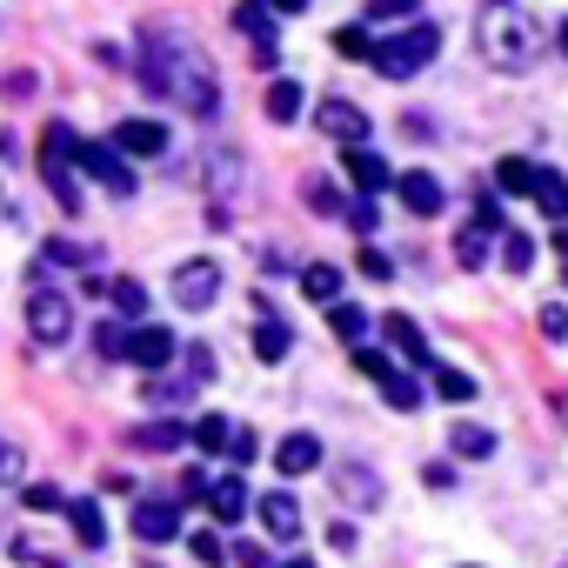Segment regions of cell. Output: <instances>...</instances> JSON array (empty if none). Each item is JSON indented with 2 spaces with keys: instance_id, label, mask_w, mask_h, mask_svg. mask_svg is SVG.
Listing matches in <instances>:
<instances>
[{
  "instance_id": "47",
  "label": "cell",
  "mask_w": 568,
  "mask_h": 568,
  "mask_svg": "<svg viewBox=\"0 0 568 568\" xmlns=\"http://www.w3.org/2000/svg\"><path fill=\"white\" fill-rule=\"evenodd\" d=\"M181 495H187V501H201V495H207V475H201V468H187V481H181Z\"/></svg>"
},
{
  "instance_id": "21",
  "label": "cell",
  "mask_w": 568,
  "mask_h": 568,
  "mask_svg": "<svg viewBox=\"0 0 568 568\" xmlns=\"http://www.w3.org/2000/svg\"><path fill=\"white\" fill-rule=\"evenodd\" d=\"M348 181H355L362 194H382L395 174H388V161H382V154H368V148L355 141V148H348Z\"/></svg>"
},
{
  "instance_id": "18",
  "label": "cell",
  "mask_w": 568,
  "mask_h": 568,
  "mask_svg": "<svg viewBox=\"0 0 568 568\" xmlns=\"http://www.w3.org/2000/svg\"><path fill=\"white\" fill-rule=\"evenodd\" d=\"M234 28L254 41L261 68H274V21H267V8H261V0H241V8H234Z\"/></svg>"
},
{
  "instance_id": "30",
  "label": "cell",
  "mask_w": 568,
  "mask_h": 568,
  "mask_svg": "<svg viewBox=\"0 0 568 568\" xmlns=\"http://www.w3.org/2000/svg\"><path fill=\"white\" fill-rule=\"evenodd\" d=\"M108 295H114V308H121L128 322H141V315H148V288H141L134 274H128V281H108Z\"/></svg>"
},
{
  "instance_id": "35",
  "label": "cell",
  "mask_w": 568,
  "mask_h": 568,
  "mask_svg": "<svg viewBox=\"0 0 568 568\" xmlns=\"http://www.w3.org/2000/svg\"><path fill=\"white\" fill-rule=\"evenodd\" d=\"M94 348H101L108 362H128V328H121V322H101V328H94Z\"/></svg>"
},
{
  "instance_id": "50",
  "label": "cell",
  "mask_w": 568,
  "mask_h": 568,
  "mask_svg": "<svg viewBox=\"0 0 568 568\" xmlns=\"http://www.w3.org/2000/svg\"><path fill=\"white\" fill-rule=\"evenodd\" d=\"M267 8H274V14H302V8H308V0H267Z\"/></svg>"
},
{
  "instance_id": "10",
  "label": "cell",
  "mask_w": 568,
  "mask_h": 568,
  "mask_svg": "<svg viewBox=\"0 0 568 568\" xmlns=\"http://www.w3.org/2000/svg\"><path fill=\"white\" fill-rule=\"evenodd\" d=\"M388 187H395V194H402V207H408V214H422V221L448 207V187H442V181H435L428 168H408V174H395Z\"/></svg>"
},
{
  "instance_id": "28",
  "label": "cell",
  "mask_w": 568,
  "mask_h": 568,
  "mask_svg": "<svg viewBox=\"0 0 568 568\" xmlns=\"http://www.w3.org/2000/svg\"><path fill=\"white\" fill-rule=\"evenodd\" d=\"M495 187H501V194H528V187H535V161H521V154L495 161Z\"/></svg>"
},
{
  "instance_id": "27",
  "label": "cell",
  "mask_w": 568,
  "mask_h": 568,
  "mask_svg": "<svg viewBox=\"0 0 568 568\" xmlns=\"http://www.w3.org/2000/svg\"><path fill=\"white\" fill-rule=\"evenodd\" d=\"M295 114H302V81H274V88H267V121L288 128Z\"/></svg>"
},
{
  "instance_id": "19",
  "label": "cell",
  "mask_w": 568,
  "mask_h": 568,
  "mask_svg": "<svg viewBox=\"0 0 568 568\" xmlns=\"http://www.w3.org/2000/svg\"><path fill=\"white\" fill-rule=\"evenodd\" d=\"M382 335L395 342V355H402V362H415V368H435V355H428V342H422V328H415L408 315H382Z\"/></svg>"
},
{
  "instance_id": "17",
  "label": "cell",
  "mask_w": 568,
  "mask_h": 568,
  "mask_svg": "<svg viewBox=\"0 0 568 568\" xmlns=\"http://www.w3.org/2000/svg\"><path fill=\"white\" fill-rule=\"evenodd\" d=\"M134 535L141 541H174L181 535V508L174 501H134Z\"/></svg>"
},
{
  "instance_id": "24",
  "label": "cell",
  "mask_w": 568,
  "mask_h": 568,
  "mask_svg": "<svg viewBox=\"0 0 568 568\" xmlns=\"http://www.w3.org/2000/svg\"><path fill=\"white\" fill-rule=\"evenodd\" d=\"M528 194H535V207H541L548 221H568V181H561L555 168H535V187H528Z\"/></svg>"
},
{
  "instance_id": "41",
  "label": "cell",
  "mask_w": 568,
  "mask_h": 568,
  "mask_svg": "<svg viewBox=\"0 0 568 568\" xmlns=\"http://www.w3.org/2000/svg\"><path fill=\"white\" fill-rule=\"evenodd\" d=\"M395 14H422V0H368V21H395Z\"/></svg>"
},
{
  "instance_id": "20",
  "label": "cell",
  "mask_w": 568,
  "mask_h": 568,
  "mask_svg": "<svg viewBox=\"0 0 568 568\" xmlns=\"http://www.w3.org/2000/svg\"><path fill=\"white\" fill-rule=\"evenodd\" d=\"M114 148L121 154H168V128L161 121H121L114 128Z\"/></svg>"
},
{
  "instance_id": "5",
  "label": "cell",
  "mask_w": 568,
  "mask_h": 568,
  "mask_svg": "<svg viewBox=\"0 0 568 568\" xmlns=\"http://www.w3.org/2000/svg\"><path fill=\"white\" fill-rule=\"evenodd\" d=\"M355 368L382 388V402H388V408H402V415H415V408H422V382H415V375H402L382 348H355Z\"/></svg>"
},
{
  "instance_id": "9",
  "label": "cell",
  "mask_w": 568,
  "mask_h": 568,
  "mask_svg": "<svg viewBox=\"0 0 568 568\" xmlns=\"http://www.w3.org/2000/svg\"><path fill=\"white\" fill-rule=\"evenodd\" d=\"M74 161H81V168H88V174H94V181H101L108 194H134V168L121 161V148H101V141H81V148H74Z\"/></svg>"
},
{
  "instance_id": "53",
  "label": "cell",
  "mask_w": 568,
  "mask_h": 568,
  "mask_svg": "<svg viewBox=\"0 0 568 568\" xmlns=\"http://www.w3.org/2000/svg\"><path fill=\"white\" fill-rule=\"evenodd\" d=\"M561 288H568V267H561Z\"/></svg>"
},
{
  "instance_id": "48",
  "label": "cell",
  "mask_w": 568,
  "mask_h": 568,
  "mask_svg": "<svg viewBox=\"0 0 568 568\" xmlns=\"http://www.w3.org/2000/svg\"><path fill=\"white\" fill-rule=\"evenodd\" d=\"M14 468H21V448H14V442H0V481H8Z\"/></svg>"
},
{
  "instance_id": "40",
  "label": "cell",
  "mask_w": 568,
  "mask_h": 568,
  "mask_svg": "<svg viewBox=\"0 0 568 568\" xmlns=\"http://www.w3.org/2000/svg\"><path fill=\"white\" fill-rule=\"evenodd\" d=\"M187 548H194V561H207V568H221V561H227V548H221V535H207V528H201V535H194Z\"/></svg>"
},
{
  "instance_id": "12",
  "label": "cell",
  "mask_w": 568,
  "mask_h": 568,
  "mask_svg": "<svg viewBox=\"0 0 568 568\" xmlns=\"http://www.w3.org/2000/svg\"><path fill=\"white\" fill-rule=\"evenodd\" d=\"M315 121H322V134H328V141H342V148L368 141V114H362L355 101H322V108H315Z\"/></svg>"
},
{
  "instance_id": "15",
  "label": "cell",
  "mask_w": 568,
  "mask_h": 568,
  "mask_svg": "<svg viewBox=\"0 0 568 568\" xmlns=\"http://www.w3.org/2000/svg\"><path fill=\"white\" fill-rule=\"evenodd\" d=\"M335 488H342L348 508H375V501H382V475L362 468V462H342V468H335Z\"/></svg>"
},
{
  "instance_id": "39",
  "label": "cell",
  "mask_w": 568,
  "mask_h": 568,
  "mask_svg": "<svg viewBox=\"0 0 568 568\" xmlns=\"http://www.w3.org/2000/svg\"><path fill=\"white\" fill-rule=\"evenodd\" d=\"M48 261H61V267H88V261H94V247H74V241H48Z\"/></svg>"
},
{
  "instance_id": "7",
  "label": "cell",
  "mask_w": 568,
  "mask_h": 568,
  "mask_svg": "<svg viewBox=\"0 0 568 568\" xmlns=\"http://www.w3.org/2000/svg\"><path fill=\"white\" fill-rule=\"evenodd\" d=\"M495 234H501V201L475 187V221L455 234V261H462L468 274H475V267H488V241H495Z\"/></svg>"
},
{
  "instance_id": "42",
  "label": "cell",
  "mask_w": 568,
  "mask_h": 568,
  "mask_svg": "<svg viewBox=\"0 0 568 568\" xmlns=\"http://www.w3.org/2000/svg\"><path fill=\"white\" fill-rule=\"evenodd\" d=\"M335 48H342L348 61H368V34H362V28H342V34H335Z\"/></svg>"
},
{
  "instance_id": "1",
  "label": "cell",
  "mask_w": 568,
  "mask_h": 568,
  "mask_svg": "<svg viewBox=\"0 0 568 568\" xmlns=\"http://www.w3.org/2000/svg\"><path fill=\"white\" fill-rule=\"evenodd\" d=\"M134 74H141V88H148V94H161V101L187 108L194 121H214V114H221L214 61H207L181 28H168V21L141 34V61H134Z\"/></svg>"
},
{
  "instance_id": "52",
  "label": "cell",
  "mask_w": 568,
  "mask_h": 568,
  "mask_svg": "<svg viewBox=\"0 0 568 568\" xmlns=\"http://www.w3.org/2000/svg\"><path fill=\"white\" fill-rule=\"evenodd\" d=\"M561 54H568V21H561Z\"/></svg>"
},
{
  "instance_id": "37",
  "label": "cell",
  "mask_w": 568,
  "mask_h": 568,
  "mask_svg": "<svg viewBox=\"0 0 568 568\" xmlns=\"http://www.w3.org/2000/svg\"><path fill=\"white\" fill-rule=\"evenodd\" d=\"M221 455H234V462L247 468V462L261 455V442H254V428H227V448H221Z\"/></svg>"
},
{
  "instance_id": "22",
  "label": "cell",
  "mask_w": 568,
  "mask_h": 568,
  "mask_svg": "<svg viewBox=\"0 0 568 568\" xmlns=\"http://www.w3.org/2000/svg\"><path fill=\"white\" fill-rule=\"evenodd\" d=\"M288 348H295V335H288V322H274V315H267V302H261V328H254V355H261V362H288Z\"/></svg>"
},
{
  "instance_id": "32",
  "label": "cell",
  "mask_w": 568,
  "mask_h": 568,
  "mask_svg": "<svg viewBox=\"0 0 568 568\" xmlns=\"http://www.w3.org/2000/svg\"><path fill=\"white\" fill-rule=\"evenodd\" d=\"M328 322H335V335H342V342H362V335H368V315H362V308H348V302H328Z\"/></svg>"
},
{
  "instance_id": "16",
  "label": "cell",
  "mask_w": 568,
  "mask_h": 568,
  "mask_svg": "<svg viewBox=\"0 0 568 568\" xmlns=\"http://www.w3.org/2000/svg\"><path fill=\"white\" fill-rule=\"evenodd\" d=\"M201 501H207V515H214V521H241L254 495H247V481H241V475H221V481H207V495H201Z\"/></svg>"
},
{
  "instance_id": "36",
  "label": "cell",
  "mask_w": 568,
  "mask_h": 568,
  "mask_svg": "<svg viewBox=\"0 0 568 568\" xmlns=\"http://www.w3.org/2000/svg\"><path fill=\"white\" fill-rule=\"evenodd\" d=\"M302 201H308V207H315V214H342V194H335V187H328V181H322V174H315V181H308V187H302Z\"/></svg>"
},
{
  "instance_id": "49",
  "label": "cell",
  "mask_w": 568,
  "mask_h": 568,
  "mask_svg": "<svg viewBox=\"0 0 568 568\" xmlns=\"http://www.w3.org/2000/svg\"><path fill=\"white\" fill-rule=\"evenodd\" d=\"M241 555V568H267V548H234Z\"/></svg>"
},
{
  "instance_id": "38",
  "label": "cell",
  "mask_w": 568,
  "mask_h": 568,
  "mask_svg": "<svg viewBox=\"0 0 568 568\" xmlns=\"http://www.w3.org/2000/svg\"><path fill=\"white\" fill-rule=\"evenodd\" d=\"M21 501H28V515H54V508H61V488H54V481H34Z\"/></svg>"
},
{
  "instance_id": "8",
  "label": "cell",
  "mask_w": 568,
  "mask_h": 568,
  "mask_svg": "<svg viewBox=\"0 0 568 568\" xmlns=\"http://www.w3.org/2000/svg\"><path fill=\"white\" fill-rule=\"evenodd\" d=\"M214 295H221V267H214V261H181V267H174V302H181L187 315L214 308Z\"/></svg>"
},
{
  "instance_id": "29",
  "label": "cell",
  "mask_w": 568,
  "mask_h": 568,
  "mask_svg": "<svg viewBox=\"0 0 568 568\" xmlns=\"http://www.w3.org/2000/svg\"><path fill=\"white\" fill-rule=\"evenodd\" d=\"M68 521H74L81 548H101V541H108V521H101V508H94V501H74V508H68Z\"/></svg>"
},
{
  "instance_id": "14",
  "label": "cell",
  "mask_w": 568,
  "mask_h": 568,
  "mask_svg": "<svg viewBox=\"0 0 568 568\" xmlns=\"http://www.w3.org/2000/svg\"><path fill=\"white\" fill-rule=\"evenodd\" d=\"M274 468H281V475H308V468H322V435H308V428L281 435V448H274Z\"/></svg>"
},
{
  "instance_id": "33",
  "label": "cell",
  "mask_w": 568,
  "mask_h": 568,
  "mask_svg": "<svg viewBox=\"0 0 568 568\" xmlns=\"http://www.w3.org/2000/svg\"><path fill=\"white\" fill-rule=\"evenodd\" d=\"M428 375H435V395L442 402H475V382L462 368H428Z\"/></svg>"
},
{
  "instance_id": "6",
  "label": "cell",
  "mask_w": 568,
  "mask_h": 568,
  "mask_svg": "<svg viewBox=\"0 0 568 568\" xmlns=\"http://www.w3.org/2000/svg\"><path fill=\"white\" fill-rule=\"evenodd\" d=\"M74 148H81V141H74V128H68V121H54V128L41 134V174L54 181V201H61L68 214H81V194H74V181H68V161H74Z\"/></svg>"
},
{
  "instance_id": "46",
  "label": "cell",
  "mask_w": 568,
  "mask_h": 568,
  "mask_svg": "<svg viewBox=\"0 0 568 568\" xmlns=\"http://www.w3.org/2000/svg\"><path fill=\"white\" fill-rule=\"evenodd\" d=\"M402 134H408V141H428L435 128H428V114H408V121H402Z\"/></svg>"
},
{
  "instance_id": "54",
  "label": "cell",
  "mask_w": 568,
  "mask_h": 568,
  "mask_svg": "<svg viewBox=\"0 0 568 568\" xmlns=\"http://www.w3.org/2000/svg\"><path fill=\"white\" fill-rule=\"evenodd\" d=\"M488 8H501V0H488Z\"/></svg>"
},
{
  "instance_id": "11",
  "label": "cell",
  "mask_w": 568,
  "mask_h": 568,
  "mask_svg": "<svg viewBox=\"0 0 568 568\" xmlns=\"http://www.w3.org/2000/svg\"><path fill=\"white\" fill-rule=\"evenodd\" d=\"M174 348H181V342H174L168 328H154V322H141V328L128 335V362H134V368H148V375H161V368L174 362Z\"/></svg>"
},
{
  "instance_id": "51",
  "label": "cell",
  "mask_w": 568,
  "mask_h": 568,
  "mask_svg": "<svg viewBox=\"0 0 568 568\" xmlns=\"http://www.w3.org/2000/svg\"><path fill=\"white\" fill-rule=\"evenodd\" d=\"M281 568H315V561H308V555H295V561H281Z\"/></svg>"
},
{
  "instance_id": "3",
  "label": "cell",
  "mask_w": 568,
  "mask_h": 568,
  "mask_svg": "<svg viewBox=\"0 0 568 568\" xmlns=\"http://www.w3.org/2000/svg\"><path fill=\"white\" fill-rule=\"evenodd\" d=\"M435 54H442V28H435V21H408L395 41H368V68H375V74H388V81L422 74Z\"/></svg>"
},
{
  "instance_id": "2",
  "label": "cell",
  "mask_w": 568,
  "mask_h": 568,
  "mask_svg": "<svg viewBox=\"0 0 568 568\" xmlns=\"http://www.w3.org/2000/svg\"><path fill=\"white\" fill-rule=\"evenodd\" d=\"M475 48H481V61L495 68V74H528L535 68V54H541V41H535V21H521L508 0L501 8H488L481 21H475Z\"/></svg>"
},
{
  "instance_id": "44",
  "label": "cell",
  "mask_w": 568,
  "mask_h": 568,
  "mask_svg": "<svg viewBox=\"0 0 568 568\" xmlns=\"http://www.w3.org/2000/svg\"><path fill=\"white\" fill-rule=\"evenodd\" d=\"M535 322H541V335H548V342H561V335H568V308H555V302H548Z\"/></svg>"
},
{
  "instance_id": "45",
  "label": "cell",
  "mask_w": 568,
  "mask_h": 568,
  "mask_svg": "<svg viewBox=\"0 0 568 568\" xmlns=\"http://www.w3.org/2000/svg\"><path fill=\"white\" fill-rule=\"evenodd\" d=\"M8 94H14V101H28V94H41V81H34V68H21V74L8 81Z\"/></svg>"
},
{
  "instance_id": "26",
  "label": "cell",
  "mask_w": 568,
  "mask_h": 568,
  "mask_svg": "<svg viewBox=\"0 0 568 568\" xmlns=\"http://www.w3.org/2000/svg\"><path fill=\"white\" fill-rule=\"evenodd\" d=\"M448 448H455L462 462H488V455H495V435H488V428H475V422H455Z\"/></svg>"
},
{
  "instance_id": "23",
  "label": "cell",
  "mask_w": 568,
  "mask_h": 568,
  "mask_svg": "<svg viewBox=\"0 0 568 568\" xmlns=\"http://www.w3.org/2000/svg\"><path fill=\"white\" fill-rule=\"evenodd\" d=\"M187 442V428L181 422H148V428H134L128 435V448H141V455H174Z\"/></svg>"
},
{
  "instance_id": "34",
  "label": "cell",
  "mask_w": 568,
  "mask_h": 568,
  "mask_svg": "<svg viewBox=\"0 0 568 568\" xmlns=\"http://www.w3.org/2000/svg\"><path fill=\"white\" fill-rule=\"evenodd\" d=\"M227 428H234L227 415H201V422H194V448H207V455L227 448Z\"/></svg>"
},
{
  "instance_id": "13",
  "label": "cell",
  "mask_w": 568,
  "mask_h": 568,
  "mask_svg": "<svg viewBox=\"0 0 568 568\" xmlns=\"http://www.w3.org/2000/svg\"><path fill=\"white\" fill-rule=\"evenodd\" d=\"M261 501V528L274 535V541H295L302 535V501L288 495V488H274V495H254Z\"/></svg>"
},
{
  "instance_id": "25",
  "label": "cell",
  "mask_w": 568,
  "mask_h": 568,
  "mask_svg": "<svg viewBox=\"0 0 568 568\" xmlns=\"http://www.w3.org/2000/svg\"><path fill=\"white\" fill-rule=\"evenodd\" d=\"M302 295L308 302H342V267H328V261H315V267H302Z\"/></svg>"
},
{
  "instance_id": "4",
  "label": "cell",
  "mask_w": 568,
  "mask_h": 568,
  "mask_svg": "<svg viewBox=\"0 0 568 568\" xmlns=\"http://www.w3.org/2000/svg\"><path fill=\"white\" fill-rule=\"evenodd\" d=\"M28 328H34V342H41V348H61V342H68V328H74L68 295H61V288H48L41 274L28 281Z\"/></svg>"
},
{
  "instance_id": "43",
  "label": "cell",
  "mask_w": 568,
  "mask_h": 568,
  "mask_svg": "<svg viewBox=\"0 0 568 568\" xmlns=\"http://www.w3.org/2000/svg\"><path fill=\"white\" fill-rule=\"evenodd\" d=\"M362 274H368V281H388V274H395V261H388L382 247H362Z\"/></svg>"
},
{
  "instance_id": "31",
  "label": "cell",
  "mask_w": 568,
  "mask_h": 568,
  "mask_svg": "<svg viewBox=\"0 0 568 568\" xmlns=\"http://www.w3.org/2000/svg\"><path fill=\"white\" fill-rule=\"evenodd\" d=\"M501 234H508V227H501ZM501 267H508V274H528V267H535V241H528V234H508V241H501Z\"/></svg>"
}]
</instances>
